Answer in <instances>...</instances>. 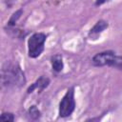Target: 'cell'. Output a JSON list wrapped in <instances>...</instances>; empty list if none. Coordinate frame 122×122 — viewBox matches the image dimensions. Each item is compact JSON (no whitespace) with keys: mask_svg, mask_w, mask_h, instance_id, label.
I'll use <instances>...</instances> for the list:
<instances>
[{"mask_svg":"<svg viewBox=\"0 0 122 122\" xmlns=\"http://www.w3.org/2000/svg\"><path fill=\"white\" fill-rule=\"evenodd\" d=\"M26 82L24 72L17 64L6 63L1 71V83L3 87H21Z\"/></svg>","mask_w":122,"mask_h":122,"instance_id":"1","label":"cell"},{"mask_svg":"<svg viewBox=\"0 0 122 122\" xmlns=\"http://www.w3.org/2000/svg\"><path fill=\"white\" fill-rule=\"evenodd\" d=\"M47 35L43 32L33 33L28 40V54L30 58H36L41 55L44 51V44Z\"/></svg>","mask_w":122,"mask_h":122,"instance_id":"2","label":"cell"},{"mask_svg":"<svg viewBox=\"0 0 122 122\" xmlns=\"http://www.w3.org/2000/svg\"><path fill=\"white\" fill-rule=\"evenodd\" d=\"M75 108V100H74V90L73 88H70L63 98L59 103V116L60 117H68L70 116Z\"/></svg>","mask_w":122,"mask_h":122,"instance_id":"3","label":"cell"},{"mask_svg":"<svg viewBox=\"0 0 122 122\" xmlns=\"http://www.w3.org/2000/svg\"><path fill=\"white\" fill-rule=\"evenodd\" d=\"M115 57V53L112 51H105L95 54L92 58V64L96 67L109 66L111 67L113 59Z\"/></svg>","mask_w":122,"mask_h":122,"instance_id":"4","label":"cell"},{"mask_svg":"<svg viewBox=\"0 0 122 122\" xmlns=\"http://www.w3.org/2000/svg\"><path fill=\"white\" fill-rule=\"evenodd\" d=\"M108 28V23L104 20H99L96 22V24L91 29L89 32V36L91 39H95L101 32H103Z\"/></svg>","mask_w":122,"mask_h":122,"instance_id":"5","label":"cell"},{"mask_svg":"<svg viewBox=\"0 0 122 122\" xmlns=\"http://www.w3.org/2000/svg\"><path fill=\"white\" fill-rule=\"evenodd\" d=\"M50 84V79L48 77L45 76H40L33 84H31V86L29 87L28 89V93L32 92L34 90H38V91H43L45 88H47Z\"/></svg>","mask_w":122,"mask_h":122,"instance_id":"6","label":"cell"},{"mask_svg":"<svg viewBox=\"0 0 122 122\" xmlns=\"http://www.w3.org/2000/svg\"><path fill=\"white\" fill-rule=\"evenodd\" d=\"M51 67L52 70L56 72H59L63 70L64 64H63V60H62V56L59 54H55L53 56H51Z\"/></svg>","mask_w":122,"mask_h":122,"instance_id":"7","label":"cell"},{"mask_svg":"<svg viewBox=\"0 0 122 122\" xmlns=\"http://www.w3.org/2000/svg\"><path fill=\"white\" fill-rule=\"evenodd\" d=\"M29 115L31 119H37L40 117V112L35 106H31L29 109Z\"/></svg>","mask_w":122,"mask_h":122,"instance_id":"8","label":"cell"},{"mask_svg":"<svg viewBox=\"0 0 122 122\" xmlns=\"http://www.w3.org/2000/svg\"><path fill=\"white\" fill-rule=\"evenodd\" d=\"M111 67L118 70H122V55H115Z\"/></svg>","mask_w":122,"mask_h":122,"instance_id":"9","label":"cell"},{"mask_svg":"<svg viewBox=\"0 0 122 122\" xmlns=\"http://www.w3.org/2000/svg\"><path fill=\"white\" fill-rule=\"evenodd\" d=\"M22 13V10H17L16 12H14L13 14H12V16L10 17V19L9 20V22H8V26L9 27H12V26H14V24H15V22L17 21V19L20 17V14Z\"/></svg>","mask_w":122,"mask_h":122,"instance_id":"10","label":"cell"},{"mask_svg":"<svg viewBox=\"0 0 122 122\" xmlns=\"http://www.w3.org/2000/svg\"><path fill=\"white\" fill-rule=\"evenodd\" d=\"M1 119L3 121H13L14 120V116L11 112H3L1 114Z\"/></svg>","mask_w":122,"mask_h":122,"instance_id":"11","label":"cell"},{"mask_svg":"<svg viewBox=\"0 0 122 122\" xmlns=\"http://www.w3.org/2000/svg\"><path fill=\"white\" fill-rule=\"evenodd\" d=\"M108 1H111V0H95V6H101Z\"/></svg>","mask_w":122,"mask_h":122,"instance_id":"12","label":"cell"}]
</instances>
